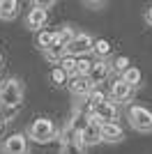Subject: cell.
I'll use <instances>...</instances> for the list:
<instances>
[{"label": "cell", "mask_w": 152, "mask_h": 154, "mask_svg": "<svg viewBox=\"0 0 152 154\" xmlns=\"http://www.w3.org/2000/svg\"><path fill=\"white\" fill-rule=\"evenodd\" d=\"M23 99V88L16 78H7L0 83V106L5 108H16Z\"/></svg>", "instance_id": "1"}, {"label": "cell", "mask_w": 152, "mask_h": 154, "mask_svg": "<svg viewBox=\"0 0 152 154\" xmlns=\"http://www.w3.org/2000/svg\"><path fill=\"white\" fill-rule=\"evenodd\" d=\"M28 138H32L35 143H49L55 138V124L49 117H37L32 120L30 129H28Z\"/></svg>", "instance_id": "2"}, {"label": "cell", "mask_w": 152, "mask_h": 154, "mask_svg": "<svg viewBox=\"0 0 152 154\" xmlns=\"http://www.w3.org/2000/svg\"><path fill=\"white\" fill-rule=\"evenodd\" d=\"M92 46H95V39L90 37L88 32H78V35H74V39L69 44L65 46V51L71 58H85V53L92 51Z\"/></svg>", "instance_id": "3"}, {"label": "cell", "mask_w": 152, "mask_h": 154, "mask_svg": "<svg viewBox=\"0 0 152 154\" xmlns=\"http://www.w3.org/2000/svg\"><path fill=\"white\" fill-rule=\"evenodd\" d=\"M129 122L138 131H152V110L145 106H131L129 108Z\"/></svg>", "instance_id": "4"}, {"label": "cell", "mask_w": 152, "mask_h": 154, "mask_svg": "<svg viewBox=\"0 0 152 154\" xmlns=\"http://www.w3.org/2000/svg\"><path fill=\"white\" fill-rule=\"evenodd\" d=\"M90 120L97 124H104V122H118V108H115V103L113 101H104L99 103L92 113H90Z\"/></svg>", "instance_id": "5"}, {"label": "cell", "mask_w": 152, "mask_h": 154, "mask_svg": "<svg viewBox=\"0 0 152 154\" xmlns=\"http://www.w3.org/2000/svg\"><path fill=\"white\" fill-rule=\"evenodd\" d=\"M46 21H49L46 9L35 5L30 12H28V16H25V26L30 28V30H35V32H42V30H44V26H46Z\"/></svg>", "instance_id": "6"}, {"label": "cell", "mask_w": 152, "mask_h": 154, "mask_svg": "<svg viewBox=\"0 0 152 154\" xmlns=\"http://www.w3.org/2000/svg\"><path fill=\"white\" fill-rule=\"evenodd\" d=\"M5 154H28V138L23 134H14L5 140V147H2Z\"/></svg>", "instance_id": "7"}, {"label": "cell", "mask_w": 152, "mask_h": 154, "mask_svg": "<svg viewBox=\"0 0 152 154\" xmlns=\"http://www.w3.org/2000/svg\"><path fill=\"white\" fill-rule=\"evenodd\" d=\"M99 136H101V140H106V143H120L125 138V131H122V127L118 122H104L99 127Z\"/></svg>", "instance_id": "8"}, {"label": "cell", "mask_w": 152, "mask_h": 154, "mask_svg": "<svg viewBox=\"0 0 152 154\" xmlns=\"http://www.w3.org/2000/svg\"><path fill=\"white\" fill-rule=\"evenodd\" d=\"M108 74H111V64H108L106 60H95V62H92V69H90V74H88V78H90V83L95 85V83L106 81Z\"/></svg>", "instance_id": "9"}, {"label": "cell", "mask_w": 152, "mask_h": 154, "mask_svg": "<svg viewBox=\"0 0 152 154\" xmlns=\"http://www.w3.org/2000/svg\"><path fill=\"white\" fill-rule=\"evenodd\" d=\"M99 127H101V124L92 122V120L88 122V127H85V129L81 131V145H83V147H88V145H97V143H101Z\"/></svg>", "instance_id": "10"}, {"label": "cell", "mask_w": 152, "mask_h": 154, "mask_svg": "<svg viewBox=\"0 0 152 154\" xmlns=\"http://www.w3.org/2000/svg\"><path fill=\"white\" fill-rule=\"evenodd\" d=\"M131 90H134V88H129V85H127L122 78L113 81V83H111V101L118 103V101H125V99H129V97H131Z\"/></svg>", "instance_id": "11"}, {"label": "cell", "mask_w": 152, "mask_h": 154, "mask_svg": "<svg viewBox=\"0 0 152 154\" xmlns=\"http://www.w3.org/2000/svg\"><path fill=\"white\" fill-rule=\"evenodd\" d=\"M67 85H69L71 94H76V97H88L90 90L95 88L90 83V78H83V76H74L71 81H67Z\"/></svg>", "instance_id": "12"}, {"label": "cell", "mask_w": 152, "mask_h": 154, "mask_svg": "<svg viewBox=\"0 0 152 154\" xmlns=\"http://www.w3.org/2000/svg\"><path fill=\"white\" fill-rule=\"evenodd\" d=\"M19 14V2L16 0H0V19L2 21H12Z\"/></svg>", "instance_id": "13"}, {"label": "cell", "mask_w": 152, "mask_h": 154, "mask_svg": "<svg viewBox=\"0 0 152 154\" xmlns=\"http://www.w3.org/2000/svg\"><path fill=\"white\" fill-rule=\"evenodd\" d=\"M85 101H88V115H90V113H92V110H95L99 103L108 101V99H106V94H104L99 88H92V90H90V94L85 97Z\"/></svg>", "instance_id": "14"}, {"label": "cell", "mask_w": 152, "mask_h": 154, "mask_svg": "<svg viewBox=\"0 0 152 154\" xmlns=\"http://www.w3.org/2000/svg\"><path fill=\"white\" fill-rule=\"evenodd\" d=\"M122 81H125L129 88H136V85H141V81H143V71H141L138 67H129V69L122 74Z\"/></svg>", "instance_id": "15"}, {"label": "cell", "mask_w": 152, "mask_h": 154, "mask_svg": "<svg viewBox=\"0 0 152 154\" xmlns=\"http://www.w3.org/2000/svg\"><path fill=\"white\" fill-rule=\"evenodd\" d=\"M53 44H55V32H53V30H42V32H37V46L42 48V51H49Z\"/></svg>", "instance_id": "16"}, {"label": "cell", "mask_w": 152, "mask_h": 154, "mask_svg": "<svg viewBox=\"0 0 152 154\" xmlns=\"http://www.w3.org/2000/svg\"><path fill=\"white\" fill-rule=\"evenodd\" d=\"M44 55H46V60H51V62H60V60L65 58V55H67V51H65V46L62 44H53L49 48V51H44Z\"/></svg>", "instance_id": "17"}, {"label": "cell", "mask_w": 152, "mask_h": 154, "mask_svg": "<svg viewBox=\"0 0 152 154\" xmlns=\"http://www.w3.org/2000/svg\"><path fill=\"white\" fill-rule=\"evenodd\" d=\"M60 154H85V147L81 145V138L62 143V149H60Z\"/></svg>", "instance_id": "18"}, {"label": "cell", "mask_w": 152, "mask_h": 154, "mask_svg": "<svg viewBox=\"0 0 152 154\" xmlns=\"http://www.w3.org/2000/svg\"><path fill=\"white\" fill-rule=\"evenodd\" d=\"M58 67H60L67 76H76V58H71V55H65V58L58 62Z\"/></svg>", "instance_id": "19"}, {"label": "cell", "mask_w": 152, "mask_h": 154, "mask_svg": "<svg viewBox=\"0 0 152 154\" xmlns=\"http://www.w3.org/2000/svg\"><path fill=\"white\" fill-rule=\"evenodd\" d=\"M92 51H95L97 58H106V55H111V42L108 39H97Z\"/></svg>", "instance_id": "20"}, {"label": "cell", "mask_w": 152, "mask_h": 154, "mask_svg": "<svg viewBox=\"0 0 152 154\" xmlns=\"http://www.w3.org/2000/svg\"><path fill=\"white\" fill-rule=\"evenodd\" d=\"M90 69H92V62H90L88 58H76V76L88 78Z\"/></svg>", "instance_id": "21"}, {"label": "cell", "mask_w": 152, "mask_h": 154, "mask_svg": "<svg viewBox=\"0 0 152 154\" xmlns=\"http://www.w3.org/2000/svg\"><path fill=\"white\" fill-rule=\"evenodd\" d=\"M129 67H131V62H129L127 55H118V58L111 62V69H113V71H120V74H125Z\"/></svg>", "instance_id": "22"}, {"label": "cell", "mask_w": 152, "mask_h": 154, "mask_svg": "<svg viewBox=\"0 0 152 154\" xmlns=\"http://www.w3.org/2000/svg\"><path fill=\"white\" fill-rule=\"evenodd\" d=\"M74 35H76V32L71 30V28H62V30L55 32V42H58V44H62V46H67L71 39H74Z\"/></svg>", "instance_id": "23"}, {"label": "cell", "mask_w": 152, "mask_h": 154, "mask_svg": "<svg viewBox=\"0 0 152 154\" xmlns=\"http://www.w3.org/2000/svg\"><path fill=\"white\" fill-rule=\"evenodd\" d=\"M67 78L69 76H67L60 67H53V69H51V81H53L55 85H67Z\"/></svg>", "instance_id": "24"}, {"label": "cell", "mask_w": 152, "mask_h": 154, "mask_svg": "<svg viewBox=\"0 0 152 154\" xmlns=\"http://www.w3.org/2000/svg\"><path fill=\"white\" fill-rule=\"evenodd\" d=\"M145 21H147V26H152V5L145 9Z\"/></svg>", "instance_id": "25"}, {"label": "cell", "mask_w": 152, "mask_h": 154, "mask_svg": "<svg viewBox=\"0 0 152 154\" xmlns=\"http://www.w3.org/2000/svg\"><path fill=\"white\" fill-rule=\"evenodd\" d=\"M2 127H5V120H2V115H0V131H2Z\"/></svg>", "instance_id": "26"}, {"label": "cell", "mask_w": 152, "mask_h": 154, "mask_svg": "<svg viewBox=\"0 0 152 154\" xmlns=\"http://www.w3.org/2000/svg\"><path fill=\"white\" fill-rule=\"evenodd\" d=\"M0 64H2V53H0Z\"/></svg>", "instance_id": "27"}]
</instances>
